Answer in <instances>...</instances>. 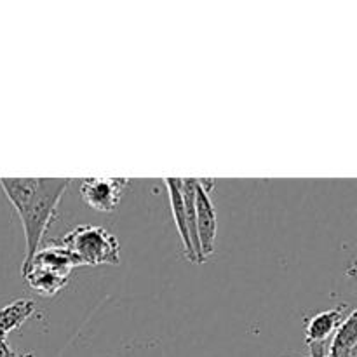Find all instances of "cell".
I'll return each mask as SVG.
<instances>
[{
    "instance_id": "1",
    "label": "cell",
    "mask_w": 357,
    "mask_h": 357,
    "mask_svg": "<svg viewBox=\"0 0 357 357\" xmlns=\"http://www.w3.org/2000/svg\"><path fill=\"white\" fill-rule=\"evenodd\" d=\"M70 180L66 178H0V187L23 225L26 243L23 264L40 250L42 239L54 220Z\"/></svg>"
},
{
    "instance_id": "2",
    "label": "cell",
    "mask_w": 357,
    "mask_h": 357,
    "mask_svg": "<svg viewBox=\"0 0 357 357\" xmlns=\"http://www.w3.org/2000/svg\"><path fill=\"white\" fill-rule=\"evenodd\" d=\"M72 257L75 267L121 264V244L103 227L80 225L58 243Z\"/></svg>"
},
{
    "instance_id": "3",
    "label": "cell",
    "mask_w": 357,
    "mask_h": 357,
    "mask_svg": "<svg viewBox=\"0 0 357 357\" xmlns=\"http://www.w3.org/2000/svg\"><path fill=\"white\" fill-rule=\"evenodd\" d=\"M75 268L72 257L61 246H51L38 250L28 261H24L23 278L33 291L40 296H56L70 281Z\"/></svg>"
},
{
    "instance_id": "4",
    "label": "cell",
    "mask_w": 357,
    "mask_h": 357,
    "mask_svg": "<svg viewBox=\"0 0 357 357\" xmlns=\"http://www.w3.org/2000/svg\"><path fill=\"white\" fill-rule=\"evenodd\" d=\"M215 187V180H197L195 178V232H197V264H202L215 251L216 220L209 190Z\"/></svg>"
},
{
    "instance_id": "5",
    "label": "cell",
    "mask_w": 357,
    "mask_h": 357,
    "mask_svg": "<svg viewBox=\"0 0 357 357\" xmlns=\"http://www.w3.org/2000/svg\"><path fill=\"white\" fill-rule=\"evenodd\" d=\"M129 178H84L80 180L79 190L82 201L91 209L100 213H114L121 202L126 188L129 187Z\"/></svg>"
},
{
    "instance_id": "6",
    "label": "cell",
    "mask_w": 357,
    "mask_h": 357,
    "mask_svg": "<svg viewBox=\"0 0 357 357\" xmlns=\"http://www.w3.org/2000/svg\"><path fill=\"white\" fill-rule=\"evenodd\" d=\"M164 181H166L167 192H169L171 211H173L174 225H176L178 234H180L181 244H183L185 257H187L190 261H195V264H197V260H195L194 246H192L190 232H188L187 211H185L183 195H181V190H180V178H166Z\"/></svg>"
},
{
    "instance_id": "7",
    "label": "cell",
    "mask_w": 357,
    "mask_h": 357,
    "mask_svg": "<svg viewBox=\"0 0 357 357\" xmlns=\"http://www.w3.org/2000/svg\"><path fill=\"white\" fill-rule=\"evenodd\" d=\"M345 319V307H335V309L324 310L310 317L305 324L307 344H326L330 335L337 331L342 321Z\"/></svg>"
},
{
    "instance_id": "8",
    "label": "cell",
    "mask_w": 357,
    "mask_h": 357,
    "mask_svg": "<svg viewBox=\"0 0 357 357\" xmlns=\"http://www.w3.org/2000/svg\"><path fill=\"white\" fill-rule=\"evenodd\" d=\"M326 357H357V312L351 310L331 340Z\"/></svg>"
},
{
    "instance_id": "9",
    "label": "cell",
    "mask_w": 357,
    "mask_h": 357,
    "mask_svg": "<svg viewBox=\"0 0 357 357\" xmlns=\"http://www.w3.org/2000/svg\"><path fill=\"white\" fill-rule=\"evenodd\" d=\"M35 312V303L31 300H16L0 309V342L6 340L7 335L20 328L24 321Z\"/></svg>"
},
{
    "instance_id": "10",
    "label": "cell",
    "mask_w": 357,
    "mask_h": 357,
    "mask_svg": "<svg viewBox=\"0 0 357 357\" xmlns=\"http://www.w3.org/2000/svg\"><path fill=\"white\" fill-rule=\"evenodd\" d=\"M312 357H326V344H310Z\"/></svg>"
},
{
    "instance_id": "11",
    "label": "cell",
    "mask_w": 357,
    "mask_h": 357,
    "mask_svg": "<svg viewBox=\"0 0 357 357\" xmlns=\"http://www.w3.org/2000/svg\"><path fill=\"white\" fill-rule=\"evenodd\" d=\"M0 357H20V356H17L16 352L9 347L7 340H2L0 342Z\"/></svg>"
},
{
    "instance_id": "12",
    "label": "cell",
    "mask_w": 357,
    "mask_h": 357,
    "mask_svg": "<svg viewBox=\"0 0 357 357\" xmlns=\"http://www.w3.org/2000/svg\"><path fill=\"white\" fill-rule=\"evenodd\" d=\"M23 357H33V354H26V356H23Z\"/></svg>"
}]
</instances>
